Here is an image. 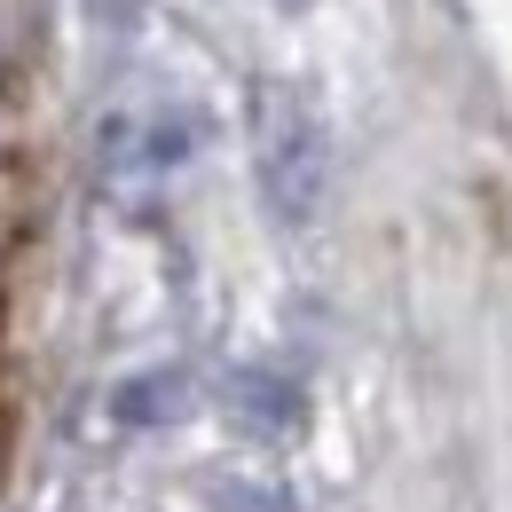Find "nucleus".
Segmentation results:
<instances>
[{
    "mask_svg": "<svg viewBox=\"0 0 512 512\" xmlns=\"http://www.w3.org/2000/svg\"><path fill=\"white\" fill-rule=\"evenodd\" d=\"M253 174L284 229H308L331 197V134H323V111L292 79L253 87Z\"/></svg>",
    "mask_w": 512,
    "mask_h": 512,
    "instance_id": "1",
    "label": "nucleus"
}]
</instances>
